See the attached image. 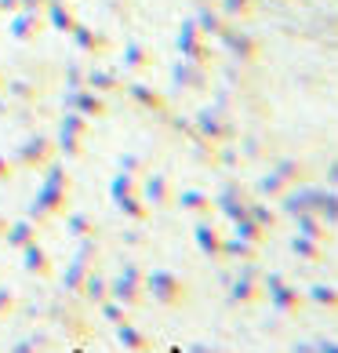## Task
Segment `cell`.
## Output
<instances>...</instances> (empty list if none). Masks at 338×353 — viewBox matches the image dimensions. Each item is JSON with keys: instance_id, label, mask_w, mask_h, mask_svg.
<instances>
[{"instance_id": "1", "label": "cell", "mask_w": 338, "mask_h": 353, "mask_svg": "<svg viewBox=\"0 0 338 353\" xmlns=\"http://www.w3.org/2000/svg\"><path fill=\"white\" fill-rule=\"evenodd\" d=\"M146 299H153L164 310H178L193 299V288L175 270H146Z\"/></svg>"}, {"instance_id": "2", "label": "cell", "mask_w": 338, "mask_h": 353, "mask_svg": "<svg viewBox=\"0 0 338 353\" xmlns=\"http://www.w3.org/2000/svg\"><path fill=\"white\" fill-rule=\"evenodd\" d=\"M70 212V190H59V186H47L44 182V190L36 193V201L30 204V222H36V226H44V222L51 219H59V215H66Z\"/></svg>"}, {"instance_id": "3", "label": "cell", "mask_w": 338, "mask_h": 353, "mask_svg": "<svg viewBox=\"0 0 338 353\" xmlns=\"http://www.w3.org/2000/svg\"><path fill=\"white\" fill-rule=\"evenodd\" d=\"M229 299L237 306H258L266 299V288H262V273H258V266L255 263H244L240 266V273L233 277V284H229Z\"/></svg>"}, {"instance_id": "4", "label": "cell", "mask_w": 338, "mask_h": 353, "mask_svg": "<svg viewBox=\"0 0 338 353\" xmlns=\"http://www.w3.org/2000/svg\"><path fill=\"white\" fill-rule=\"evenodd\" d=\"M266 299L273 303V310H277V313H284V317H302V313L309 310L306 292H298V284H291L288 277H284L280 284L266 288Z\"/></svg>"}, {"instance_id": "5", "label": "cell", "mask_w": 338, "mask_h": 353, "mask_svg": "<svg viewBox=\"0 0 338 353\" xmlns=\"http://www.w3.org/2000/svg\"><path fill=\"white\" fill-rule=\"evenodd\" d=\"M193 241H197L200 255H207L211 263H222V241H226V233L218 230L211 219H197V226H193Z\"/></svg>"}, {"instance_id": "6", "label": "cell", "mask_w": 338, "mask_h": 353, "mask_svg": "<svg viewBox=\"0 0 338 353\" xmlns=\"http://www.w3.org/2000/svg\"><path fill=\"white\" fill-rule=\"evenodd\" d=\"M138 190H142V201H146L149 208H160V212L164 208H175V182L167 175H160V172L149 175Z\"/></svg>"}, {"instance_id": "7", "label": "cell", "mask_w": 338, "mask_h": 353, "mask_svg": "<svg viewBox=\"0 0 338 353\" xmlns=\"http://www.w3.org/2000/svg\"><path fill=\"white\" fill-rule=\"evenodd\" d=\"M22 270L36 281H51L55 277V259L47 255V248H41V241H33L30 248H22Z\"/></svg>"}, {"instance_id": "8", "label": "cell", "mask_w": 338, "mask_h": 353, "mask_svg": "<svg viewBox=\"0 0 338 353\" xmlns=\"http://www.w3.org/2000/svg\"><path fill=\"white\" fill-rule=\"evenodd\" d=\"M175 204L193 219H211L215 215V197L204 190H182V193H175Z\"/></svg>"}, {"instance_id": "9", "label": "cell", "mask_w": 338, "mask_h": 353, "mask_svg": "<svg viewBox=\"0 0 338 353\" xmlns=\"http://www.w3.org/2000/svg\"><path fill=\"white\" fill-rule=\"evenodd\" d=\"M109 299H116V303L127 306V310H138V306H146V288L124 281V277H113L109 281Z\"/></svg>"}, {"instance_id": "10", "label": "cell", "mask_w": 338, "mask_h": 353, "mask_svg": "<svg viewBox=\"0 0 338 353\" xmlns=\"http://www.w3.org/2000/svg\"><path fill=\"white\" fill-rule=\"evenodd\" d=\"M47 164H51V142L36 139L19 150V168H25V172H36V168H47Z\"/></svg>"}, {"instance_id": "11", "label": "cell", "mask_w": 338, "mask_h": 353, "mask_svg": "<svg viewBox=\"0 0 338 353\" xmlns=\"http://www.w3.org/2000/svg\"><path fill=\"white\" fill-rule=\"evenodd\" d=\"M36 237H41V226H36V222H30V219H19V222H11V226H8V233H4V241H8V248H11V252H22V248H30Z\"/></svg>"}, {"instance_id": "12", "label": "cell", "mask_w": 338, "mask_h": 353, "mask_svg": "<svg viewBox=\"0 0 338 353\" xmlns=\"http://www.w3.org/2000/svg\"><path fill=\"white\" fill-rule=\"evenodd\" d=\"M116 339H120V346H124V350H131V353H153V346H157L146 332L138 328L135 321L120 324V328H116Z\"/></svg>"}, {"instance_id": "13", "label": "cell", "mask_w": 338, "mask_h": 353, "mask_svg": "<svg viewBox=\"0 0 338 353\" xmlns=\"http://www.w3.org/2000/svg\"><path fill=\"white\" fill-rule=\"evenodd\" d=\"M255 259H258V244L240 241V237H226V241H222V263L244 266V263H255Z\"/></svg>"}, {"instance_id": "14", "label": "cell", "mask_w": 338, "mask_h": 353, "mask_svg": "<svg viewBox=\"0 0 338 353\" xmlns=\"http://www.w3.org/2000/svg\"><path fill=\"white\" fill-rule=\"evenodd\" d=\"M313 197V215H320L328 226H338V190H309Z\"/></svg>"}, {"instance_id": "15", "label": "cell", "mask_w": 338, "mask_h": 353, "mask_svg": "<svg viewBox=\"0 0 338 353\" xmlns=\"http://www.w3.org/2000/svg\"><path fill=\"white\" fill-rule=\"evenodd\" d=\"M291 252L302 259V263H328V248H324L320 241L313 237H302V233H295V241H291Z\"/></svg>"}, {"instance_id": "16", "label": "cell", "mask_w": 338, "mask_h": 353, "mask_svg": "<svg viewBox=\"0 0 338 353\" xmlns=\"http://www.w3.org/2000/svg\"><path fill=\"white\" fill-rule=\"evenodd\" d=\"M295 226H298V233H302V237H313V241H320V244L331 241V226H328L320 215H313V212L295 215Z\"/></svg>"}, {"instance_id": "17", "label": "cell", "mask_w": 338, "mask_h": 353, "mask_svg": "<svg viewBox=\"0 0 338 353\" xmlns=\"http://www.w3.org/2000/svg\"><path fill=\"white\" fill-rule=\"evenodd\" d=\"M306 303H309V306H317V310L338 313V288H335V284H309Z\"/></svg>"}, {"instance_id": "18", "label": "cell", "mask_w": 338, "mask_h": 353, "mask_svg": "<svg viewBox=\"0 0 338 353\" xmlns=\"http://www.w3.org/2000/svg\"><path fill=\"white\" fill-rule=\"evenodd\" d=\"M81 295L87 299L91 306H102V303H106V299H109V281H106V277H102V273H98V266L87 273V281H84V288H81Z\"/></svg>"}, {"instance_id": "19", "label": "cell", "mask_w": 338, "mask_h": 353, "mask_svg": "<svg viewBox=\"0 0 338 353\" xmlns=\"http://www.w3.org/2000/svg\"><path fill=\"white\" fill-rule=\"evenodd\" d=\"M116 204V212H120L124 219H131V222H149V215H153V208L142 201V193H135V197H120V201H113Z\"/></svg>"}, {"instance_id": "20", "label": "cell", "mask_w": 338, "mask_h": 353, "mask_svg": "<svg viewBox=\"0 0 338 353\" xmlns=\"http://www.w3.org/2000/svg\"><path fill=\"white\" fill-rule=\"evenodd\" d=\"M233 237H240V241H251V244H258V248H262V241L269 237V233H266L262 226H258V222H255L248 212H244L240 219H233Z\"/></svg>"}, {"instance_id": "21", "label": "cell", "mask_w": 338, "mask_h": 353, "mask_svg": "<svg viewBox=\"0 0 338 353\" xmlns=\"http://www.w3.org/2000/svg\"><path fill=\"white\" fill-rule=\"evenodd\" d=\"M66 230L73 233L76 241H84V237H98V222L84 215V212H66Z\"/></svg>"}, {"instance_id": "22", "label": "cell", "mask_w": 338, "mask_h": 353, "mask_svg": "<svg viewBox=\"0 0 338 353\" xmlns=\"http://www.w3.org/2000/svg\"><path fill=\"white\" fill-rule=\"evenodd\" d=\"M248 215H251L266 233H273V230L280 226V212H277V208H269L266 201H248Z\"/></svg>"}, {"instance_id": "23", "label": "cell", "mask_w": 338, "mask_h": 353, "mask_svg": "<svg viewBox=\"0 0 338 353\" xmlns=\"http://www.w3.org/2000/svg\"><path fill=\"white\" fill-rule=\"evenodd\" d=\"M273 172L288 182V186H306V182H309V168L298 164V161H284L280 168H273Z\"/></svg>"}, {"instance_id": "24", "label": "cell", "mask_w": 338, "mask_h": 353, "mask_svg": "<svg viewBox=\"0 0 338 353\" xmlns=\"http://www.w3.org/2000/svg\"><path fill=\"white\" fill-rule=\"evenodd\" d=\"M288 190H291V186H288V182H284L277 172H269V175H262V179H258V193H262L266 201H280Z\"/></svg>"}, {"instance_id": "25", "label": "cell", "mask_w": 338, "mask_h": 353, "mask_svg": "<svg viewBox=\"0 0 338 353\" xmlns=\"http://www.w3.org/2000/svg\"><path fill=\"white\" fill-rule=\"evenodd\" d=\"M215 212H222V215L233 222V219H240L244 212H248V201L237 197V193H222V197L215 201Z\"/></svg>"}, {"instance_id": "26", "label": "cell", "mask_w": 338, "mask_h": 353, "mask_svg": "<svg viewBox=\"0 0 338 353\" xmlns=\"http://www.w3.org/2000/svg\"><path fill=\"white\" fill-rule=\"evenodd\" d=\"M87 273H91V266H84V263H76V259H73V263L66 266V273H62V284H66V292H76V295H81Z\"/></svg>"}, {"instance_id": "27", "label": "cell", "mask_w": 338, "mask_h": 353, "mask_svg": "<svg viewBox=\"0 0 338 353\" xmlns=\"http://www.w3.org/2000/svg\"><path fill=\"white\" fill-rule=\"evenodd\" d=\"M98 255H102V244H98V237H84L81 244H76V263H84V266H91L95 270L98 266Z\"/></svg>"}, {"instance_id": "28", "label": "cell", "mask_w": 338, "mask_h": 353, "mask_svg": "<svg viewBox=\"0 0 338 353\" xmlns=\"http://www.w3.org/2000/svg\"><path fill=\"white\" fill-rule=\"evenodd\" d=\"M98 313H102V317H106V321L113 324V328H120V324H127V321H131V310H127V306H120L116 299H106V303L98 306Z\"/></svg>"}, {"instance_id": "29", "label": "cell", "mask_w": 338, "mask_h": 353, "mask_svg": "<svg viewBox=\"0 0 338 353\" xmlns=\"http://www.w3.org/2000/svg\"><path fill=\"white\" fill-rule=\"evenodd\" d=\"M109 193H113V201H120V197H135V193H142L138 190V182H135V175H127V172H120L113 179V186H109Z\"/></svg>"}, {"instance_id": "30", "label": "cell", "mask_w": 338, "mask_h": 353, "mask_svg": "<svg viewBox=\"0 0 338 353\" xmlns=\"http://www.w3.org/2000/svg\"><path fill=\"white\" fill-rule=\"evenodd\" d=\"M11 313H19V295H15V288L0 284V321H8Z\"/></svg>"}, {"instance_id": "31", "label": "cell", "mask_w": 338, "mask_h": 353, "mask_svg": "<svg viewBox=\"0 0 338 353\" xmlns=\"http://www.w3.org/2000/svg\"><path fill=\"white\" fill-rule=\"evenodd\" d=\"M116 277H124V281H131V284H142V288H146V270H142L138 263H124Z\"/></svg>"}, {"instance_id": "32", "label": "cell", "mask_w": 338, "mask_h": 353, "mask_svg": "<svg viewBox=\"0 0 338 353\" xmlns=\"http://www.w3.org/2000/svg\"><path fill=\"white\" fill-rule=\"evenodd\" d=\"M11 175H15V168H11L8 157H0V182H11Z\"/></svg>"}, {"instance_id": "33", "label": "cell", "mask_w": 338, "mask_h": 353, "mask_svg": "<svg viewBox=\"0 0 338 353\" xmlns=\"http://www.w3.org/2000/svg\"><path fill=\"white\" fill-rule=\"evenodd\" d=\"M317 353H338V343H328V339H317Z\"/></svg>"}, {"instance_id": "34", "label": "cell", "mask_w": 338, "mask_h": 353, "mask_svg": "<svg viewBox=\"0 0 338 353\" xmlns=\"http://www.w3.org/2000/svg\"><path fill=\"white\" fill-rule=\"evenodd\" d=\"M291 353H317V339H313V343H295Z\"/></svg>"}, {"instance_id": "35", "label": "cell", "mask_w": 338, "mask_h": 353, "mask_svg": "<svg viewBox=\"0 0 338 353\" xmlns=\"http://www.w3.org/2000/svg\"><path fill=\"white\" fill-rule=\"evenodd\" d=\"M62 150H66V153H73V157L81 153V146H76V139H73V135H66V142H62Z\"/></svg>"}, {"instance_id": "36", "label": "cell", "mask_w": 338, "mask_h": 353, "mask_svg": "<svg viewBox=\"0 0 338 353\" xmlns=\"http://www.w3.org/2000/svg\"><path fill=\"white\" fill-rule=\"evenodd\" d=\"M189 353H211V350H207L204 343H189Z\"/></svg>"}, {"instance_id": "37", "label": "cell", "mask_w": 338, "mask_h": 353, "mask_svg": "<svg viewBox=\"0 0 338 353\" xmlns=\"http://www.w3.org/2000/svg\"><path fill=\"white\" fill-rule=\"evenodd\" d=\"M328 182H331V186H338V164H335L331 172H328Z\"/></svg>"}, {"instance_id": "38", "label": "cell", "mask_w": 338, "mask_h": 353, "mask_svg": "<svg viewBox=\"0 0 338 353\" xmlns=\"http://www.w3.org/2000/svg\"><path fill=\"white\" fill-rule=\"evenodd\" d=\"M8 226H11V222H8V215H0V237L8 233Z\"/></svg>"}, {"instance_id": "39", "label": "cell", "mask_w": 338, "mask_h": 353, "mask_svg": "<svg viewBox=\"0 0 338 353\" xmlns=\"http://www.w3.org/2000/svg\"><path fill=\"white\" fill-rule=\"evenodd\" d=\"M211 353H215V350H211Z\"/></svg>"}]
</instances>
